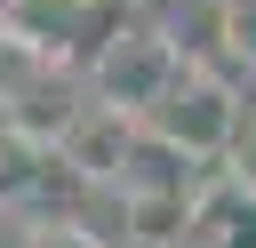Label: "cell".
<instances>
[{
	"label": "cell",
	"mask_w": 256,
	"mask_h": 248,
	"mask_svg": "<svg viewBox=\"0 0 256 248\" xmlns=\"http://www.w3.org/2000/svg\"><path fill=\"white\" fill-rule=\"evenodd\" d=\"M176 72H184L176 40H160V32H104L96 56H88V104H112V112L144 120L176 88Z\"/></svg>",
	"instance_id": "cell-1"
},
{
	"label": "cell",
	"mask_w": 256,
	"mask_h": 248,
	"mask_svg": "<svg viewBox=\"0 0 256 248\" xmlns=\"http://www.w3.org/2000/svg\"><path fill=\"white\" fill-rule=\"evenodd\" d=\"M144 128L168 144V152H192V160H208V152H224L232 136H240V104H232V88L216 80V72H200V64H184L176 72V88L144 112Z\"/></svg>",
	"instance_id": "cell-2"
},
{
	"label": "cell",
	"mask_w": 256,
	"mask_h": 248,
	"mask_svg": "<svg viewBox=\"0 0 256 248\" xmlns=\"http://www.w3.org/2000/svg\"><path fill=\"white\" fill-rule=\"evenodd\" d=\"M128 144H136V120H128V112H112V104H80V112H72V128L56 136V152H48V160H64L80 184H120Z\"/></svg>",
	"instance_id": "cell-3"
},
{
	"label": "cell",
	"mask_w": 256,
	"mask_h": 248,
	"mask_svg": "<svg viewBox=\"0 0 256 248\" xmlns=\"http://www.w3.org/2000/svg\"><path fill=\"white\" fill-rule=\"evenodd\" d=\"M216 32H224V48H232V56H248V64H256V0H224V8H216Z\"/></svg>",
	"instance_id": "cell-4"
},
{
	"label": "cell",
	"mask_w": 256,
	"mask_h": 248,
	"mask_svg": "<svg viewBox=\"0 0 256 248\" xmlns=\"http://www.w3.org/2000/svg\"><path fill=\"white\" fill-rule=\"evenodd\" d=\"M16 248H96V240H88V232H80L72 216H56V224H32V232H24Z\"/></svg>",
	"instance_id": "cell-5"
},
{
	"label": "cell",
	"mask_w": 256,
	"mask_h": 248,
	"mask_svg": "<svg viewBox=\"0 0 256 248\" xmlns=\"http://www.w3.org/2000/svg\"><path fill=\"white\" fill-rule=\"evenodd\" d=\"M96 248H144V240H96Z\"/></svg>",
	"instance_id": "cell-6"
}]
</instances>
